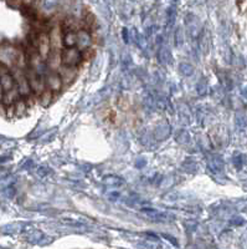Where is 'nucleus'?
I'll use <instances>...</instances> for the list:
<instances>
[{
    "label": "nucleus",
    "instance_id": "7",
    "mask_svg": "<svg viewBox=\"0 0 247 249\" xmlns=\"http://www.w3.org/2000/svg\"><path fill=\"white\" fill-rule=\"evenodd\" d=\"M91 44H92V36H91L90 31H87L86 29H81V30L77 31L76 48L80 51L90 48Z\"/></svg>",
    "mask_w": 247,
    "mask_h": 249
},
{
    "label": "nucleus",
    "instance_id": "9",
    "mask_svg": "<svg viewBox=\"0 0 247 249\" xmlns=\"http://www.w3.org/2000/svg\"><path fill=\"white\" fill-rule=\"evenodd\" d=\"M81 19L82 23H83V29H86V30L90 31V33L95 31L96 24L97 23H96L95 15H93L90 10H86V9H84L83 13H82Z\"/></svg>",
    "mask_w": 247,
    "mask_h": 249
},
{
    "label": "nucleus",
    "instance_id": "12",
    "mask_svg": "<svg viewBox=\"0 0 247 249\" xmlns=\"http://www.w3.org/2000/svg\"><path fill=\"white\" fill-rule=\"evenodd\" d=\"M0 84L3 86L4 91H9L10 89L14 88L16 84H15V79L13 76L12 72H8V74H4L0 76Z\"/></svg>",
    "mask_w": 247,
    "mask_h": 249
},
{
    "label": "nucleus",
    "instance_id": "15",
    "mask_svg": "<svg viewBox=\"0 0 247 249\" xmlns=\"http://www.w3.org/2000/svg\"><path fill=\"white\" fill-rule=\"evenodd\" d=\"M81 55H82V61H91V60L96 56V51L95 49L90 46V48L82 50Z\"/></svg>",
    "mask_w": 247,
    "mask_h": 249
},
{
    "label": "nucleus",
    "instance_id": "14",
    "mask_svg": "<svg viewBox=\"0 0 247 249\" xmlns=\"http://www.w3.org/2000/svg\"><path fill=\"white\" fill-rule=\"evenodd\" d=\"M15 106V116H23L24 113L28 110V104H26V100L24 97H20L16 102L14 104Z\"/></svg>",
    "mask_w": 247,
    "mask_h": 249
},
{
    "label": "nucleus",
    "instance_id": "5",
    "mask_svg": "<svg viewBox=\"0 0 247 249\" xmlns=\"http://www.w3.org/2000/svg\"><path fill=\"white\" fill-rule=\"evenodd\" d=\"M77 72H79V66L61 65L57 69V74L61 77L62 82H64V86L71 85L76 80Z\"/></svg>",
    "mask_w": 247,
    "mask_h": 249
},
{
    "label": "nucleus",
    "instance_id": "10",
    "mask_svg": "<svg viewBox=\"0 0 247 249\" xmlns=\"http://www.w3.org/2000/svg\"><path fill=\"white\" fill-rule=\"evenodd\" d=\"M20 97L21 96H20L19 90H17V86L15 85L14 88L10 89L9 91H5V93H4V97H3V104L5 106L14 105L15 102H16Z\"/></svg>",
    "mask_w": 247,
    "mask_h": 249
},
{
    "label": "nucleus",
    "instance_id": "2",
    "mask_svg": "<svg viewBox=\"0 0 247 249\" xmlns=\"http://www.w3.org/2000/svg\"><path fill=\"white\" fill-rule=\"evenodd\" d=\"M61 61L62 65L79 66L82 62L81 51H80L76 46L64 48L61 51Z\"/></svg>",
    "mask_w": 247,
    "mask_h": 249
},
{
    "label": "nucleus",
    "instance_id": "8",
    "mask_svg": "<svg viewBox=\"0 0 247 249\" xmlns=\"http://www.w3.org/2000/svg\"><path fill=\"white\" fill-rule=\"evenodd\" d=\"M61 51L62 50H51L49 54L48 59H46V66L48 70L50 71H57V69L62 65L61 61Z\"/></svg>",
    "mask_w": 247,
    "mask_h": 249
},
{
    "label": "nucleus",
    "instance_id": "4",
    "mask_svg": "<svg viewBox=\"0 0 247 249\" xmlns=\"http://www.w3.org/2000/svg\"><path fill=\"white\" fill-rule=\"evenodd\" d=\"M49 36H50L51 50H62L64 49V30H62L61 23H57L50 29L49 31Z\"/></svg>",
    "mask_w": 247,
    "mask_h": 249
},
{
    "label": "nucleus",
    "instance_id": "13",
    "mask_svg": "<svg viewBox=\"0 0 247 249\" xmlns=\"http://www.w3.org/2000/svg\"><path fill=\"white\" fill-rule=\"evenodd\" d=\"M39 99H40V102H41V105L44 106V107H48V106L51 104V101L53 100V92L50 90V89L46 88L45 90L40 93Z\"/></svg>",
    "mask_w": 247,
    "mask_h": 249
},
{
    "label": "nucleus",
    "instance_id": "3",
    "mask_svg": "<svg viewBox=\"0 0 247 249\" xmlns=\"http://www.w3.org/2000/svg\"><path fill=\"white\" fill-rule=\"evenodd\" d=\"M36 50L40 56L46 61V59H48L49 54H50L51 51L49 33H46V31H40L39 34L36 35Z\"/></svg>",
    "mask_w": 247,
    "mask_h": 249
},
{
    "label": "nucleus",
    "instance_id": "16",
    "mask_svg": "<svg viewBox=\"0 0 247 249\" xmlns=\"http://www.w3.org/2000/svg\"><path fill=\"white\" fill-rule=\"evenodd\" d=\"M4 93H5V91H4V89H3V86H1V84H0V102H3Z\"/></svg>",
    "mask_w": 247,
    "mask_h": 249
},
{
    "label": "nucleus",
    "instance_id": "6",
    "mask_svg": "<svg viewBox=\"0 0 247 249\" xmlns=\"http://www.w3.org/2000/svg\"><path fill=\"white\" fill-rule=\"evenodd\" d=\"M46 88L50 89L53 93L60 92L64 89V82H62L61 77L57 74V71H46Z\"/></svg>",
    "mask_w": 247,
    "mask_h": 249
},
{
    "label": "nucleus",
    "instance_id": "1",
    "mask_svg": "<svg viewBox=\"0 0 247 249\" xmlns=\"http://www.w3.org/2000/svg\"><path fill=\"white\" fill-rule=\"evenodd\" d=\"M25 74L34 95L35 96H40V93L46 89V76L45 75L37 74L36 71L29 68V66H26Z\"/></svg>",
    "mask_w": 247,
    "mask_h": 249
},
{
    "label": "nucleus",
    "instance_id": "11",
    "mask_svg": "<svg viewBox=\"0 0 247 249\" xmlns=\"http://www.w3.org/2000/svg\"><path fill=\"white\" fill-rule=\"evenodd\" d=\"M76 40H77V31H64V48H71V46H76Z\"/></svg>",
    "mask_w": 247,
    "mask_h": 249
}]
</instances>
